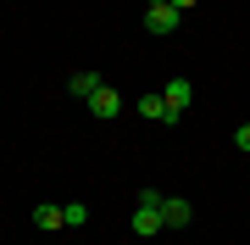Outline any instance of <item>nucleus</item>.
Instances as JSON below:
<instances>
[{"instance_id": "1", "label": "nucleus", "mask_w": 250, "mask_h": 245, "mask_svg": "<svg viewBox=\"0 0 250 245\" xmlns=\"http://www.w3.org/2000/svg\"><path fill=\"white\" fill-rule=\"evenodd\" d=\"M161 228H167V223H161V195L145 190V195H139V212H134V234L150 240V234H161Z\"/></svg>"}, {"instance_id": "2", "label": "nucleus", "mask_w": 250, "mask_h": 245, "mask_svg": "<svg viewBox=\"0 0 250 245\" xmlns=\"http://www.w3.org/2000/svg\"><path fill=\"white\" fill-rule=\"evenodd\" d=\"M178 22H184V11L172 6H145V28H150V34H178Z\"/></svg>"}, {"instance_id": "3", "label": "nucleus", "mask_w": 250, "mask_h": 245, "mask_svg": "<svg viewBox=\"0 0 250 245\" xmlns=\"http://www.w3.org/2000/svg\"><path fill=\"white\" fill-rule=\"evenodd\" d=\"M161 100H167V106L184 117V111H189V100H195V84H189V78H167V84H161Z\"/></svg>"}, {"instance_id": "4", "label": "nucleus", "mask_w": 250, "mask_h": 245, "mask_svg": "<svg viewBox=\"0 0 250 245\" xmlns=\"http://www.w3.org/2000/svg\"><path fill=\"white\" fill-rule=\"evenodd\" d=\"M83 106H89L95 117H117V111H123V95H117L111 84H100V89H95L89 100H83Z\"/></svg>"}, {"instance_id": "5", "label": "nucleus", "mask_w": 250, "mask_h": 245, "mask_svg": "<svg viewBox=\"0 0 250 245\" xmlns=\"http://www.w3.org/2000/svg\"><path fill=\"white\" fill-rule=\"evenodd\" d=\"M189 218H195V206H189L184 195H167V200H161V223H167V228H184Z\"/></svg>"}, {"instance_id": "6", "label": "nucleus", "mask_w": 250, "mask_h": 245, "mask_svg": "<svg viewBox=\"0 0 250 245\" xmlns=\"http://www.w3.org/2000/svg\"><path fill=\"white\" fill-rule=\"evenodd\" d=\"M139 117H150V123H184V117H178V111H172L161 95H139Z\"/></svg>"}, {"instance_id": "7", "label": "nucleus", "mask_w": 250, "mask_h": 245, "mask_svg": "<svg viewBox=\"0 0 250 245\" xmlns=\"http://www.w3.org/2000/svg\"><path fill=\"white\" fill-rule=\"evenodd\" d=\"M100 84H106L100 73H72V78H67V89H72V100H89V95L100 89Z\"/></svg>"}, {"instance_id": "8", "label": "nucleus", "mask_w": 250, "mask_h": 245, "mask_svg": "<svg viewBox=\"0 0 250 245\" xmlns=\"http://www.w3.org/2000/svg\"><path fill=\"white\" fill-rule=\"evenodd\" d=\"M34 223H39V228H67L62 206H34Z\"/></svg>"}, {"instance_id": "9", "label": "nucleus", "mask_w": 250, "mask_h": 245, "mask_svg": "<svg viewBox=\"0 0 250 245\" xmlns=\"http://www.w3.org/2000/svg\"><path fill=\"white\" fill-rule=\"evenodd\" d=\"M62 218H67V228H83V223H89V206L72 200V206H62Z\"/></svg>"}, {"instance_id": "10", "label": "nucleus", "mask_w": 250, "mask_h": 245, "mask_svg": "<svg viewBox=\"0 0 250 245\" xmlns=\"http://www.w3.org/2000/svg\"><path fill=\"white\" fill-rule=\"evenodd\" d=\"M233 145H239V151L250 156V123H239V134H233Z\"/></svg>"}, {"instance_id": "11", "label": "nucleus", "mask_w": 250, "mask_h": 245, "mask_svg": "<svg viewBox=\"0 0 250 245\" xmlns=\"http://www.w3.org/2000/svg\"><path fill=\"white\" fill-rule=\"evenodd\" d=\"M172 6H178V11H189V6H195V0H172Z\"/></svg>"}, {"instance_id": "12", "label": "nucleus", "mask_w": 250, "mask_h": 245, "mask_svg": "<svg viewBox=\"0 0 250 245\" xmlns=\"http://www.w3.org/2000/svg\"><path fill=\"white\" fill-rule=\"evenodd\" d=\"M145 6H167V0H145Z\"/></svg>"}]
</instances>
